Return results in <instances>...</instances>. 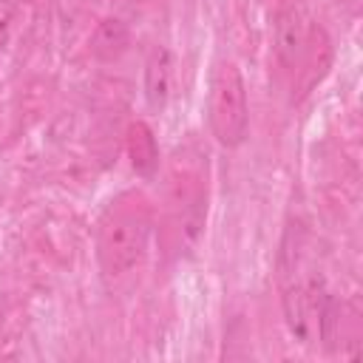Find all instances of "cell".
<instances>
[{"label":"cell","mask_w":363,"mask_h":363,"mask_svg":"<svg viewBox=\"0 0 363 363\" xmlns=\"http://www.w3.org/2000/svg\"><path fill=\"white\" fill-rule=\"evenodd\" d=\"M207 125L221 147L244 145L250 133V102L247 85L235 62L218 60L207 79Z\"/></svg>","instance_id":"277c9868"},{"label":"cell","mask_w":363,"mask_h":363,"mask_svg":"<svg viewBox=\"0 0 363 363\" xmlns=\"http://www.w3.org/2000/svg\"><path fill=\"white\" fill-rule=\"evenodd\" d=\"M128 159L130 167L139 179L150 182L159 173V145H156V133L147 122L136 119L128 128Z\"/></svg>","instance_id":"8992f818"},{"label":"cell","mask_w":363,"mask_h":363,"mask_svg":"<svg viewBox=\"0 0 363 363\" xmlns=\"http://www.w3.org/2000/svg\"><path fill=\"white\" fill-rule=\"evenodd\" d=\"M153 230H156V218L145 193L125 190L105 204L96 221L94 250H96L99 275L111 289L128 284L133 272L145 264L150 252Z\"/></svg>","instance_id":"6da1fadb"},{"label":"cell","mask_w":363,"mask_h":363,"mask_svg":"<svg viewBox=\"0 0 363 363\" xmlns=\"http://www.w3.org/2000/svg\"><path fill=\"white\" fill-rule=\"evenodd\" d=\"M145 102L153 113H162L170 102V91H173V54L164 45H153L147 60H145Z\"/></svg>","instance_id":"5b68a950"},{"label":"cell","mask_w":363,"mask_h":363,"mask_svg":"<svg viewBox=\"0 0 363 363\" xmlns=\"http://www.w3.org/2000/svg\"><path fill=\"white\" fill-rule=\"evenodd\" d=\"M207 224V179L204 173L182 162L173 167L167 193H164V216L159 227V241L167 258L179 261L193 255L204 235Z\"/></svg>","instance_id":"3957f363"},{"label":"cell","mask_w":363,"mask_h":363,"mask_svg":"<svg viewBox=\"0 0 363 363\" xmlns=\"http://www.w3.org/2000/svg\"><path fill=\"white\" fill-rule=\"evenodd\" d=\"M91 57L99 62H116L128 48H130V28L119 17H105L96 23L91 34Z\"/></svg>","instance_id":"52a82bcc"},{"label":"cell","mask_w":363,"mask_h":363,"mask_svg":"<svg viewBox=\"0 0 363 363\" xmlns=\"http://www.w3.org/2000/svg\"><path fill=\"white\" fill-rule=\"evenodd\" d=\"M272 51L278 68L289 77L292 99L309 94L332 65L329 37L303 3H289L275 14Z\"/></svg>","instance_id":"7a4b0ae2"}]
</instances>
